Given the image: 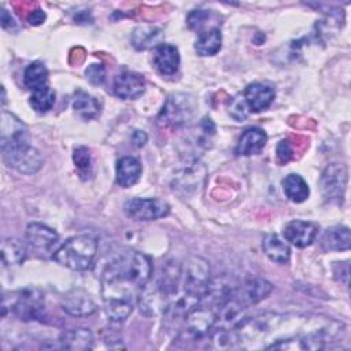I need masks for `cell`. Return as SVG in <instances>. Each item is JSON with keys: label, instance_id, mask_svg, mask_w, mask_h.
I'll return each mask as SVG.
<instances>
[{"label": "cell", "instance_id": "cell-21", "mask_svg": "<svg viewBox=\"0 0 351 351\" xmlns=\"http://www.w3.org/2000/svg\"><path fill=\"white\" fill-rule=\"evenodd\" d=\"M163 37L162 29L156 26H138L132 33V44L136 49L156 48Z\"/></svg>", "mask_w": 351, "mask_h": 351}, {"label": "cell", "instance_id": "cell-1", "mask_svg": "<svg viewBox=\"0 0 351 351\" xmlns=\"http://www.w3.org/2000/svg\"><path fill=\"white\" fill-rule=\"evenodd\" d=\"M152 274L151 259L138 251H125L101 274L104 311L110 321H125Z\"/></svg>", "mask_w": 351, "mask_h": 351}, {"label": "cell", "instance_id": "cell-32", "mask_svg": "<svg viewBox=\"0 0 351 351\" xmlns=\"http://www.w3.org/2000/svg\"><path fill=\"white\" fill-rule=\"evenodd\" d=\"M85 75H86V78L90 84L101 85L104 82V78H106V69L100 63H92L86 67Z\"/></svg>", "mask_w": 351, "mask_h": 351}, {"label": "cell", "instance_id": "cell-36", "mask_svg": "<svg viewBox=\"0 0 351 351\" xmlns=\"http://www.w3.org/2000/svg\"><path fill=\"white\" fill-rule=\"evenodd\" d=\"M130 138H132V143H133L136 147H143V145L147 143L148 136H147V133L143 132V130H133Z\"/></svg>", "mask_w": 351, "mask_h": 351}, {"label": "cell", "instance_id": "cell-6", "mask_svg": "<svg viewBox=\"0 0 351 351\" xmlns=\"http://www.w3.org/2000/svg\"><path fill=\"white\" fill-rule=\"evenodd\" d=\"M11 310L22 321H34L43 315L44 295L38 288H25L11 296Z\"/></svg>", "mask_w": 351, "mask_h": 351}, {"label": "cell", "instance_id": "cell-29", "mask_svg": "<svg viewBox=\"0 0 351 351\" xmlns=\"http://www.w3.org/2000/svg\"><path fill=\"white\" fill-rule=\"evenodd\" d=\"M30 106L37 112H47L55 104V92L49 86L37 89L30 96Z\"/></svg>", "mask_w": 351, "mask_h": 351}, {"label": "cell", "instance_id": "cell-30", "mask_svg": "<svg viewBox=\"0 0 351 351\" xmlns=\"http://www.w3.org/2000/svg\"><path fill=\"white\" fill-rule=\"evenodd\" d=\"M73 160L81 177L88 178L92 174V156L86 147H77L73 154Z\"/></svg>", "mask_w": 351, "mask_h": 351}, {"label": "cell", "instance_id": "cell-17", "mask_svg": "<svg viewBox=\"0 0 351 351\" xmlns=\"http://www.w3.org/2000/svg\"><path fill=\"white\" fill-rule=\"evenodd\" d=\"M58 347L71 351H84L93 347V335L86 328H75L66 330L58 340Z\"/></svg>", "mask_w": 351, "mask_h": 351}, {"label": "cell", "instance_id": "cell-7", "mask_svg": "<svg viewBox=\"0 0 351 351\" xmlns=\"http://www.w3.org/2000/svg\"><path fill=\"white\" fill-rule=\"evenodd\" d=\"M319 189L329 202H341L347 186V167L343 163L328 165L319 177Z\"/></svg>", "mask_w": 351, "mask_h": 351}, {"label": "cell", "instance_id": "cell-11", "mask_svg": "<svg viewBox=\"0 0 351 351\" xmlns=\"http://www.w3.org/2000/svg\"><path fill=\"white\" fill-rule=\"evenodd\" d=\"M114 93L121 99H137L145 90V80L134 71H122L115 75Z\"/></svg>", "mask_w": 351, "mask_h": 351}, {"label": "cell", "instance_id": "cell-9", "mask_svg": "<svg viewBox=\"0 0 351 351\" xmlns=\"http://www.w3.org/2000/svg\"><path fill=\"white\" fill-rule=\"evenodd\" d=\"M58 233L43 223L33 222L26 228V244L38 255L55 252L53 248L58 244Z\"/></svg>", "mask_w": 351, "mask_h": 351}, {"label": "cell", "instance_id": "cell-16", "mask_svg": "<svg viewBox=\"0 0 351 351\" xmlns=\"http://www.w3.org/2000/svg\"><path fill=\"white\" fill-rule=\"evenodd\" d=\"M180 282H181V266L176 261L166 262L162 267L160 277L156 284V289L165 299H169L177 293Z\"/></svg>", "mask_w": 351, "mask_h": 351}, {"label": "cell", "instance_id": "cell-14", "mask_svg": "<svg viewBox=\"0 0 351 351\" xmlns=\"http://www.w3.org/2000/svg\"><path fill=\"white\" fill-rule=\"evenodd\" d=\"M276 92L274 89L263 82H252L247 85L243 92L244 101L250 111L259 112L266 110L274 100Z\"/></svg>", "mask_w": 351, "mask_h": 351}, {"label": "cell", "instance_id": "cell-37", "mask_svg": "<svg viewBox=\"0 0 351 351\" xmlns=\"http://www.w3.org/2000/svg\"><path fill=\"white\" fill-rule=\"evenodd\" d=\"M1 26H3V29H7V30H11L15 26L14 18L8 14V11L5 8H3V11H1Z\"/></svg>", "mask_w": 351, "mask_h": 351}, {"label": "cell", "instance_id": "cell-34", "mask_svg": "<svg viewBox=\"0 0 351 351\" xmlns=\"http://www.w3.org/2000/svg\"><path fill=\"white\" fill-rule=\"evenodd\" d=\"M277 158L281 163H285L292 158V148L288 141H280V144L277 145Z\"/></svg>", "mask_w": 351, "mask_h": 351}, {"label": "cell", "instance_id": "cell-31", "mask_svg": "<svg viewBox=\"0 0 351 351\" xmlns=\"http://www.w3.org/2000/svg\"><path fill=\"white\" fill-rule=\"evenodd\" d=\"M248 107L244 101V97L243 95H237L232 99V103L229 106V114L232 118H234L236 121H243L248 117Z\"/></svg>", "mask_w": 351, "mask_h": 351}, {"label": "cell", "instance_id": "cell-4", "mask_svg": "<svg viewBox=\"0 0 351 351\" xmlns=\"http://www.w3.org/2000/svg\"><path fill=\"white\" fill-rule=\"evenodd\" d=\"M211 281V269L202 256H191L181 266V282L184 292L202 300Z\"/></svg>", "mask_w": 351, "mask_h": 351}, {"label": "cell", "instance_id": "cell-2", "mask_svg": "<svg viewBox=\"0 0 351 351\" xmlns=\"http://www.w3.org/2000/svg\"><path fill=\"white\" fill-rule=\"evenodd\" d=\"M97 254V241L88 234H80L67 239L58 250L53 252V259L75 271L89 270Z\"/></svg>", "mask_w": 351, "mask_h": 351}, {"label": "cell", "instance_id": "cell-3", "mask_svg": "<svg viewBox=\"0 0 351 351\" xmlns=\"http://www.w3.org/2000/svg\"><path fill=\"white\" fill-rule=\"evenodd\" d=\"M0 123L1 155L4 162L8 165L14 160L15 156H18L30 147L29 130L19 118L8 111L1 112Z\"/></svg>", "mask_w": 351, "mask_h": 351}, {"label": "cell", "instance_id": "cell-25", "mask_svg": "<svg viewBox=\"0 0 351 351\" xmlns=\"http://www.w3.org/2000/svg\"><path fill=\"white\" fill-rule=\"evenodd\" d=\"M26 258V245L15 239L7 237L1 241V259L4 266H16L21 265Z\"/></svg>", "mask_w": 351, "mask_h": 351}, {"label": "cell", "instance_id": "cell-15", "mask_svg": "<svg viewBox=\"0 0 351 351\" xmlns=\"http://www.w3.org/2000/svg\"><path fill=\"white\" fill-rule=\"evenodd\" d=\"M154 66L162 75H173L180 67V52L176 45L160 43L154 48Z\"/></svg>", "mask_w": 351, "mask_h": 351}, {"label": "cell", "instance_id": "cell-23", "mask_svg": "<svg viewBox=\"0 0 351 351\" xmlns=\"http://www.w3.org/2000/svg\"><path fill=\"white\" fill-rule=\"evenodd\" d=\"M281 184H282V191L285 196L293 203H302L310 195V188L307 182L299 174H295V173L288 174Z\"/></svg>", "mask_w": 351, "mask_h": 351}, {"label": "cell", "instance_id": "cell-10", "mask_svg": "<svg viewBox=\"0 0 351 351\" xmlns=\"http://www.w3.org/2000/svg\"><path fill=\"white\" fill-rule=\"evenodd\" d=\"M271 291H273V285L269 281L263 278H254L243 284H239L232 296L244 308H248L250 306L263 300Z\"/></svg>", "mask_w": 351, "mask_h": 351}, {"label": "cell", "instance_id": "cell-24", "mask_svg": "<svg viewBox=\"0 0 351 351\" xmlns=\"http://www.w3.org/2000/svg\"><path fill=\"white\" fill-rule=\"evenodd\" d=\"M262 248L266 256L276 263H285L289 261L291 250L277 234H266L262 241Z\"/></svg>", "mask_w": 351, "mask_h": 351}, {"label": "cell", "instance_id": "cell-19", "mask_svg": "<svg viewBox=\"0 0 351 351\" xmlns=\"http://www.w3.org/2000/svg\"><path fill=\"white\" fill-rule=\"evenodd\" d=\"M117 184L122 188L134 185L141 176V163L134 156H123L118 159L115 167Z\"/></svg>", "mask_w": 351, "mask_h": 351}, {"label": "cell", "instance_id": "cell-20", "mask_svg": "<svg viewBox=\"0 0 351 351\" xmlns=\"http://www.w3.org/2000/svg\"><path fill=\"white\" fill-rule=\"evenodd\" d=\"M351 245V234L347 226L336 225L328 228L321 237V247L324 251H346Z\"/></svg>", "mask_w": 351, "mask_h": 351}, {"label": "cell", "instance_id": "cell-5", "mask_svg": "<svg viewBox=\"0 0 351 351\" xmlns=\"http://www.w3.org/2000/svg\"><path fill=\"white\" fill-rule=\"evenodd\" d=\"M195 108L196 103L192 96L185 93H173L166 99L159 114V121L166 126H184L192 119Z\"/></svg>", "mask_w": 351, "mask_h": 351}, {"label": "cell", "instance_id": "cell-12", "mask_svg": "<svg viewBox=\"0 0 351 351\" xmlns=\"http://www.w3.org/2000/svg\"><path fill=\"white\" fill-rule=\"evenodd\" d=\"M317 232H318V228L313 222L295 219L288 222L284 226L282 234H284V239L292 245L298 248H304L314 241Z\"/></svg>", "mask_w": 351, "mask_h": 351}, {"label": "cell", "instance_id": "cell-13", "mask_svg": "<svg viewBox=\"0 0 351 351\" xmlns=\"http://www.w3.org/2000/svg\"><path fill=\"white\" fill-rule=\"evenodd\" d=\"M62 308L69 315H73V317H88L97 310V306L92 300L89 293H86L85 291L71 289L63 296Z\"/></svg>", "mask_w": 351, "mask_h": 351}, {"label": "cell", "instance_id": "cell-33", "mask_svg": "<svg viewBox=\"0 0 351 351\" xmlns=\"http://www.w3.org/2000/svg\"><path fill=\"white\" fill-rule=\"evenodd\" d=\"M210 18V12L207 10H193L188 15V26L192 30H202L203 26H206V21Z\"/></svg>", "mask_w": 351, "mask_h": 351}, {"label": "cell", "instance_id": "cell-27", "mask_svg": "<svg viewBox=\"0 0 351 351\" xmlns=\"http://www.w3.org/2000/svg\"><path fill=\"white\" fill-rule=\"evenodd\" d=\"M41 166H43V156L38 152V149L33 147H29L11 165V167H14L15 170L23 174H34L36 171L40 170Z\"/></svg>", "mask_w": 351, "mask_h": 351}, {"label": "cell", "instance_id": "cell-26", "mask_svg": "<svg viewBox=\"0 0 351 351\" xmlns=\"http://www.w3.org/2000/svg\"><path fill=\"white\" fill-rule=\"evenodd\" d=\"M47 82H48V70L43 63L33 62L25 69L23 84L32 92L41 89L44 86H48Z\"/></svg>", "mask_w": 351, "mask_h": 351}, {"label": "cell", "instance_id": "cell-8", "mask_svg": "<svg viewBox=\"0 0 351 351\" xmlns=\"http://www.w3.org/2000/svg\"><path fill=\"white\" fill-rule=\"evenodd\" d=\"M125 214L134 221H155L169 214L170 206L155 197H134L123 204Z\"/></svg>", "mask_w": 351, "mask_h": 351}, {"label": "cell", "instance_id": "cell-28", "mask_svg": "<svg viewBox=\"0 0 351 351\" xmlns=\"http://www.w3.org/2000/svg\"><path fill=\"white\" fill-rule=\"evenodd\" d=\"M73 108L82 119L86 121L97 117V114L100 112V106L97 100L85 92H78L75 95L73 100Z\"/></svg>", "mask_w": 351, "mask_h": 351}, {"label": "cell", "instance_id": "cell-18", "mask_svg": "<svg viewBox=\"0 0 351 351\" xmlns=\"http://www.w3.org/2000/svg\"><path fill=\"white\" fill-rule=\"evenodd\" d=\"M267 141L266 133L261 128H248L243 132L236 145V154L250 156L259 154Z\"/></svg>", "mask_w": 351, "mask_h": 351}, {"label": "cell", "instance_id": "cell-35", "mask_svg": "<svg viewBox=\"0 0 351 351\" xmlns=\"http://www.w3.org/2000/svg\"><path fill=\"white\" fill-rule=\"evenodd\" d=\"M45 18H47L45 12H44L43 10H40V8H37V10L32 11V12L29 14L27 21H29V23H30V25H33V26H38V25H41V23L45 21Z\"/></svg>", "mask_w": 351, "mask_h": 351}, {"label": "cell", "instance_id": "cell-22", "mask_svg": "<svg viewBox=\"0 0 351 351\" xmlns=\"http://www.w3.org/2000/svg\"><path fill=\"white\" fill-rule=\"evenodd\" d=\"M222 47V34L218 27H211L199 33L195 43V49L200 56H213L219 52Z\"/></svg>", "mask_w": 351, "mask_h": 351}]
</instances>
